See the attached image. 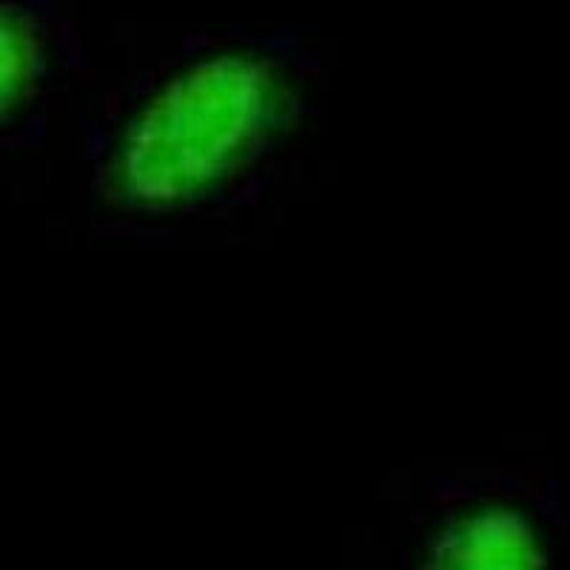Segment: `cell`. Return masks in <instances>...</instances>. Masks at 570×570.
Here are the masks:
<instances>
[{"mask_svg":"<svg viewBox=\"0 0 570 570\" xmlns=\"http://www.w3.org/2000/svg\"><path fill=\"white\" fill-rule=\"evenodd\" d=\"M422 570H548V553L525 513L476 505L442 528Z\"/></svg>","mask_w":570,"mask_h":570,"instance_id":"7a4b0ae2","label":"cell"},{"mask_svg":"<svg viewBox=\"0 0 570 570\" xmlns=\"http://www.w3.org/2000/svg\"><path fill=\"white\" fill-rule=\"evenodd\" d=\"M288 117V89L268 63L220 55L188 66L142 106L117 142V191L140 208L208 195L257 155Z\"/></svg>","mask_w":570,"mask_h":570,"instance_id":"6da1fadb","label":"cell"},{"mask_svg":"<svg viewBox=\"0 0 570 570\" xmlns=\"http://www.w3.org/2000/svg\"><path fill=\"white\" fill-rule=\"evenodd\" d=\"M38 75V43L20 18L0 12V115L12 109Z\"/></svg>","mask_w":570,"mask_h":570,"instance_id":"3957f363","label":"cell"}]
</instances>
